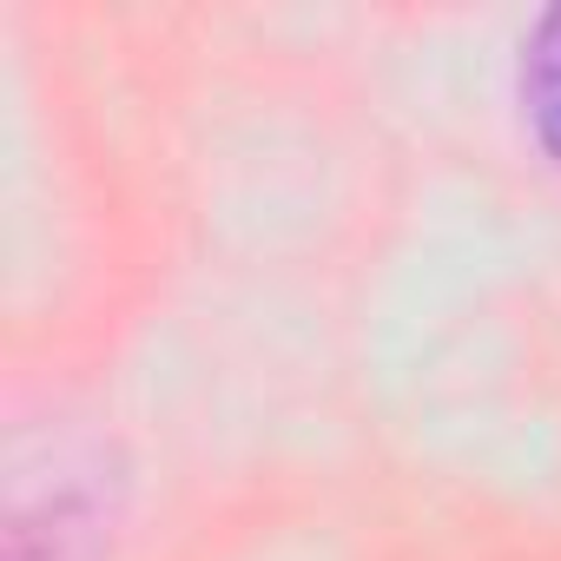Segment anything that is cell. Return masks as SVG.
<instances>
[{
	"label": "cell",
	"mask_w": 561,
	"mask_h": 561,
	"mask_svg": "<svg viewBox=\"0 0 561 561\" xmlns=\"http://www.w3.org/2000/svg\"><path fill=\"white\" fill-rule=\"evenodd\" d=\"M522 119L535 146L561 165V8H548L522 41Z\"/></svg>",
	"instance_id": "6da1fadb"
}]
</instances>
